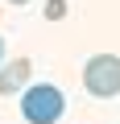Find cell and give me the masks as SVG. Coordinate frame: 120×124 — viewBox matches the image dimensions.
I'll use <instances>...</instances> for the list:
<instances>
[{"instance_id":"cell-1","label":"cell","mask_w":120,"mask_h":124,"mask_svg":"<svg viewBox=\"0 0 120 124\" xmlns=\"http://www.w3.org/2000/svg\"><path fill=\"white\" fill-rule=\"evenodd\" d=\"M66 112V95L54 83H29L21 91V116L29 124H58Z\"/></svg>"},{"instance_id":"cell-2","label":"cell","mask_w":120,"mask_h":124,"mask_svg":"<svg viewBox=\"0 0 120 124\" xmlns=\"http://www.w3.org/2000/svg\"><path fill=\"white\" fill-rule=\"evenodd\" d=\"M83 87L95 99H112L120 95V58L116 54H91L83 62Z\"/></svg>"},{"instance_id":"cell-3","label":"cell","mask_w":120,"mask_h":124,"mask_svg":"<svg viewBox=\"0 0 120 124\" xmlns=\"http://www.w3.org/2000/svg\"><path fill=\"white\" fill-rule=\"evenodd\" d=\"M29 75H33V62H29V58H13L8 66H0V95H17V91H25Z\"/></svg>"},{"instance_id":"cell-4","label":"cell","mask_w":120,"mask_h":124,"mask_svg":"<svg viewBox=\"0 0 120 124\" xmlns=\"http://www.w3.org/2000/svg\"><path fill=\"white\" fill-rule=\"evenodd\" d=\"M46 17L50 21H62L66 17V0H46Z\"/></svg>"},{"instance_id":"cell-5","label":"cell","mask_w":120,"mask_h":124,"mask_svg":"<svg viewBox=\"0 0 120 124\" xmlns=\"http://www.w3.org/2000/svg\"><path fill=\"white\" fill-rule=\"evenodd\" d=\"M4 4H29V0H4Z\"/></svg>"},{"instance_id":"cell-6","label":"cell","mask_w":120,"mask_h":124,"mask_svg":"<svg viewBox=\"0 0 120 124\" xmlns=\"http://www.w3.org/2000/svg\"><path fill=\"white\" fill-rule=\"evenodd\" d=\"M0 58H4V37H0Z\"/></svg>"}]
</instances>
